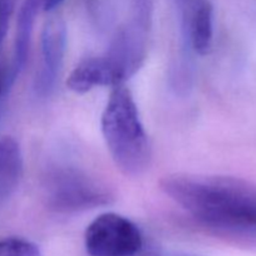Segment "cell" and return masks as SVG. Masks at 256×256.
<instances>
[{"instance_id": "cell-13", "label": "cell", "mask_w": 256, "mask_h": 256, "mask_svg": "<svg viewBox=\"0 0 256 256\" xmlns=\"http://www.w3.org/2000/svg\"><path fill=\"white\" fill-rule=\"evenodd\" d=\"M64 0H45V4L42 10L44 12H52L54 9H56Z\"/></svg>"}, {"instance_id": "cell-9", "label": "cell", "mask_w": 256, "mask_h": 256, "mask_svg": "<svg viewBox=\"0 0 256 256\" xmlns=\"http://www.w3.org/2000/svg\"><path fill=\"white\" fill-rule=\"evenodd\" d=\"M66 85L76 94H86L98 86H114V80L102 55L82 59L66 80Z\"/></svg>"}, {"instance_id": "cell-3", "label": "cell", "mask_w": 256, "mask_h": 256, "mask_svg": "<svg viewBox=\"0 0 256 256\" xmlns=\"http://www.w3.org/2000/svg\"><path fill=\"white\" fill-rule=\"evenodd\" d=\"M42 199L50 210L62 214L108 206L114 202L112 189L80 168L55 165L45 172Z\"/></svg>"}, {"instance_id": "cell-2", "label": "cell", "mask_w": 256, "mask_h": 256, "mask_svg": "<svg viewBox=\"0 0 256 256\" xmlns=\"http://www.w3.org/2000/svg\"><path fill=\"white\" fill-rule=\"evenodd\" d=\"M102 132L112 162L126 176L144 174L152 162V144L134 95L125 84L112 88L102 112Z\"/></svg>"}, {"instance_id": "cell-8", "label": "cell", "mask_w": 256, "mask_h": 256, "mask_svg": "<svg viewBox=\"0 0 256 256\" xmlns=\"http://www.w3.org/2000/svg\"><path fill=\"white\" fill-rule=\"evenodd\" d=\"M24 172L20 144L12 136L0 139V205L6 202L19 188Z\"/></svg>"}, {"instance_id": "cell-1", "label": "cell", "mask_w": 256, "mask_h": 256, "mask_svg": "<svg viewBox=\"0 0 256 256\" xmlns=\"http://www.w3.org/2000/svg\"><path fill=\"white\" fill-rule=\"evenodd\" d=\"M160 189L205 226L256 239V185L252 182L179 172L162 178Z\"/></svg>"}, {"instance_id": "cell-11", "label": "cell", "mask_w": 256, "mask_h": 256, "mask_svg": "<svg viewBox=\"0 0 256 256\" xmlns=\"http://www.w3.org/2000/svg\"><path fill=\"white\" fill-rule=\"evenodd\" d=\"M18 0H0V46L9 30L10 22L16 9Z\"/></svg>"}, {"instance_id": "cell-4", "label": "cell", "mask_w": 256, "mask_h": 256, "mask_svg": "<svg viewBox=\"0 0 256 256\" xmlns=\"http://www.w3.org/2000/svg\"><path fill=\"white\" fill-rule=\"evenodd\" d=\"M84 245L89 256H139L145 250V238L130 219L104 212L88 225Z\"/></svg>"}, {"instance_id": "cell-12", "label": "cell", "mask_w": 256, "mask_h": 256, "mask_svg": "<svg viewBox=\"0 0 256 256\" xmlns=\"http://www.w3.org/2000/svg\"><path fill=\"white\" fill-rule=\"evenodd\" d=\"M12 82L10 79L9 69H2L0 70V98L5 94L8 89L12 86Z\"/></svg>"}, {"instance_id": "cell-10", "label": "cell", "mask_w": 256, "mask_h": 256, "mask_svg": "<svg viewBox=\"0 0 256 256\" xmlns=\"http://www.w3.org/2000/svg\"><path fill=\"white\" fill-rule=\"evenodd\" d=\"M0 256H42L36 244L22 238L0 239Z\"/></svg>"}, {"instance_id": "cell-6", "label": "cell", "mask_w": 256, "mask_h": 256, "mask_svg": "<svg viewBox=\"0 0 256 256\" xmlns=\"http://www.w3.org/2000/svg\"><path fill=\"white\" fill-rule=\"evenodd\" d=\"M186 52L206 55L214 40V8L210 0H175Z\"/></svg>"}, {"instance_id": "cell-7", "label": "cell", "mask_w": 256, "mask_h": 256, "mask_svg": "<svg viewBox=\"0 0 256 256\" xmlns=\"http://www.w3.org/2000/svg\"><path fill=\"white\" fill-rule=\"evenodd\" d=\"M45 0H22L16 16V29L14 39V55L12 66L9 68L10 79L14 82L18 75L22 72L32 46L35 20L40 10H42Z\"/></svg>"}, {"instance_id": "cell-5", "label": "cell", "mask_w": 256, "mask_h": 256, "mask_svg": "<svg viewBox=\"0 0 256 256\" xmlns=\"http://www.w3.org/2000/svg\"><path fill=\"white\" fill-rule=\"evenodd\" d=\"M66 50V26L62 18H50L44 24L40 35L39 70L34 82L36 95L49 96L54 90L64 62Z\"/></svg>"}]
</instances>
